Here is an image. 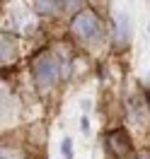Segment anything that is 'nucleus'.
Returning <instances> with one entry per match:
<instances>
[{
	"label": "nucleus",
	"mask_w": 150,
	"mask_h": 159,
	"mask_svg": "<svg viewBox=\"0 0 150 159\" xmlns=\"http://www.w3.org/2000/svg\"><path fill=\"white\" fill-rule=\"evenodd\" d=\"M2 159H7V154H5V152H2Z\"/></svg>",
	"instance_id": "nucleus-10"
},
{
	"label": "nucleus",
	"mask_w": 150,
	"mask_h": 159,
	"mask_svg": "<svg viewBox=\"0 0 150 159\" xmlns=\"http://www.w3.org/2000/svg\"><path fill=\"white\" fill-rule=\"evenodd\" d=\"M60 154H63V159H73V140L70 138H63V142H60Z\"/></svg>",
	"instance_id": "nucleus-7"
},
{
	"label": "nucleus",
	"mask_w": 150,
	"mask_h": 159,
	"mask_svg": "<svg viewBox=\"0 0 150 159\" xmlns=\"http://www.w3.org/2000/svg\"><path fill=\"white\" fill-rule=\"evenodd\" d=\"M131 36V24H128V15L119 12L116 20H114V43L116 46H126Z\"/></svg>",
	"instance_id": "nucleus-4"
},
{
	"label": "nucleus",
	"mask_w": 150,
	"mask_h": 159,
	"mask_svg": "<svg viewBox=\"0 0 150 159\" xmlns=\"http://www.w3.org/2000/svg\"><path fill=\"white\" fill-rule=\"evenodd\" d=\"M80 128H82V133L90 130V120H87V116H82V118H80Z\"/></svg>",
	"instance_id": "nucleus-9"
},
{
	"label": "nucleus",
	"mask_w": 150,
	"mask_h": 159,
	"mask_svg": "<svg viewBox=\"0 0 150 159\" xmlns=\"http://www.w3.org/2000/svg\"><path fill=\"white\" fill-rule=\"evenodd\" d=\"M31 75H34V82H36V89L39 92H49L56 82H58V60L53 58L51 53H41L39 58L31 63Z\"/></svg>",
	"instance_id": "nucleus-1"
},
{
	"label": "nucleus",
	"mask_w": 150,
	"mask_h": 159,
	"mask_svg": "<svg viewBox=\"0 0 150 159\" xmlns=\"http://www.w3.org/2000/svg\"><path fill=\"white\" fill-rule=\"evenodd\" d=\"M70 31L82 41H97L102 34V24H99V17L94 15L92 10H82L78 12L73 22H70Z\"/></svg>",
	"instance_id": "nucleus-2"
},
{
	"label": "nucleus",
	"mask_w": 150,
	"mask_h": 159,
	"mask_svg": "<svg viewBox=\"0 0 150 159\" xmlns=\"http://www.w3.org/2000/svg\"><path fill=\"white\" fill-rule=\"evenodd\" d=\"M15 53H17V43H15V39H12L10 34H2V65H5V63H12Z\"/></svg>",
	"instance_id": "nucleus-5"
},
{
	"label": "nucleus",
	"mask_w": 150,
	"mask_h": 159,
	"mask_svg": "<svg viewBox=\"0 0 150 159\" xmlns=\"http://www.w3.org/2000/svg\"><path fill=\"white\" fill-rule=\"evenodd\" d=\"M60 5H63V10H75L80 5V0H60Z\"/></svg>",
	"instance_id": "nucleus-8"
},
{
	"label": "nucleus",
	"mask_w": 150,
	"mask_h": 159,
	"mask_svg": "<svg viewBox=\"0 0 150 159\" xmlns=\"http://www.w3.org/2000/svg\"><path fill=\"white\" fill-rule=\"evenodd\" d=\"M58 10H63L60 0H36V12L39 15H56Z\"/></svg>",
	"instance_id": "nucleus-6"
},
{
	"label": "nucleus",
	"mask_w": 150,
	"mask_h": 159,
	"mask_svg": "<svg viewBox=\"0 0 150 159\" xmlns=\"http://www.w3.org/2000/svg\"><path fill=\"white\" fill-rule=\"evenodd\" d=\"M107 147H109L116 157H126L131 149H133V142H131L126 130H111L109 135H107Z\"/></svg>",
	"instance_id": "nucleus-3"
}]
</instances>
